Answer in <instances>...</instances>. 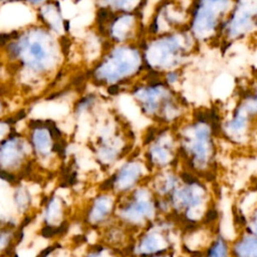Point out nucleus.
Wrapping results in <instances>:
<instances>
[{
    "mask_svg": "<svg viewBox=\"0 0 257 257\" xmlns=\"http://www.w3.org/2000/svg\"><path fill=\"white\" fill-rule=\"evenodd\" d=\"M115 208L114 194L100 190L90 197L83 206L80 215L81 222L88 229L99 231L111 222Z\"/></svg>",
    "mask_w": 257,
    "mask_h": 257,
    "instance_id": "0eeeda50",
    "label": "nucleus"
},
{
    "mask_svg": "<svg viewBox=\"0 0 257 257\" xmlns=\"http://www.w3.org/2000/svg\"><path fill=\"white\" fill-rule=\"evenodd\" d=\"M233 5L234 0H192L189 30L198 43L219 39L220 27Z\"/></svg>",
    "mask_w": 257,
    "mask_h": 257,
    "instance_id": "39448f33",
    "label": "nucleus"
},
{
    "mask_svg": "<svg viewBox=\"0 0 257 257\" xmlns=\"http://www.w3.org/2000/svg\"><path fill=\"white\" fill-rule=\"evenodd\" d=\"M5 109H6V105H5V102L3 99L0 98V117L4 116V112H5Z\"/></svg>",
    "mask_w": 257,
    "mask_h": 257,
    "instance_id": "ddd939ff",
    "label": "nucleus"
},
{
    "mask_svg": "<svg viewBox=\"0 0 257 257\" xmlns=\"http://www.w3.org/2000/svg\"><path fill=\"white\" fill-rule=\"evenodd\" d=\"M139 46L143 54L145 71L164 73L183 68L199 43L187 28L157 36H145Z\"/></svg>",
    "mask_w": 257,
    "mask_h": 257,
    "instance_id": "7ed1b4c3",
    "label": "nucleus"
},
{
    "mask_svg": "<svg viewBox=\"0 0 257 257\" xmlns=\"http://www.w3.org/2000/svg\"><path fill=\"white\" fill-rule=\"evenodd\" d=\"M12 204L19 219L32 217L35 210H37L35 207V194L25 180L13 185Z\"/></svg>",
    "mask_w": 257,
    "mask_h": 257,
    "instance_id": "6e6552de",
    "label": "nucleus"
},
{
    "mask_svg": "<svg viewBox=\"0 0 257 257\" xmlns=\"http://www.w3.org/2000/svg\"><path fill=\"white\" fill-rule=\"evenodd\" d=\"M36 166L25 135L17 132L0 143V178L15 185L25 180Z\"/></svg>",
    "mask_w": 257,
    "mask_h": 257,
    "instance_id": "20e7f679",
    "label": "nucleus"
},
{
    "mask_svg": "<svg viewBox=\"0 0 257 257\" xmlns=\"http://www.w3.org/2000/svg\"><path fill=\"white\" fill-rule=\"evenodd\" d=\"M22 229L23 224L18 217H0V257L8 255L20 242Z\"/></svg>",
    "mask_w": 257,
    "mask_h": 257,
    "instance_id": "1a4fd4ad",
    "label": "nucleus"
},
{
    "mask_svg": "<svg viewBox=\"0 0 257 257\" xmlns=\"http://www.w3.org/2000/svg\"><path fill=\"white\" fill-rule=\"evenodd\" d=\"M36 257H72L68 248L60 242L54 241L45 248H43Z\"/></svg>",
    "mask_w": 257,
    "mask_h": 257,
    "instance_id": "9d476101",
    "label": "nucleus"
},
{
    "mask_svg": "<svg viewBox=\"0 0 257 257\" xmlns=\"http://www.w3.org/2000/svg\"><path fill=\"white\" fill-rule=\"evenodd\" d=\"M145 72L139 44H110L89 69L87 78L96 85H118L125 91Z\"/></svg>",
    "mask_w": 257,
    "mask_h": 257,
    "instance_id": "f03ea898",
    "label": "nucleus"
},
{
    "mask_svg": "<svg viewBox=\"0 0 257 257\" xmlns=\"http://www.w3.org/2000/svg\"><path fill=\"white\" fill-rule=\"evenodd\" d=\"M18 117L12 118L11 116L0 117V143L15 132L14 124L17 122Z\"/></svg>",
    "mask_w": 257,
    "mask_h": 257,
    "instance_id": "9b49d317",
    "label": "nucleus"
},
{
    "mask_svg": "<svg viewBox=\"0 0 257 257\" xmlns=\"http://www.w3.org/2000/svg\"><path fill=\"white\" fill-rule=\"evenodd\" d=\"M4 47L8 61L17 68L16 76L27 72L33 73L34 78L44 77L59 63L60 43H56L52 33L40 24L15 30Z\"/></svg>",
    "mask_w": 257,
    "mask_h": 257,
    "instance_id": "f257e3e1",
    "label": "nucleus"
},
{
    "mask_svg": "<svg viewBox=\"0 0 257 257\" xmlns=\"http://www.w3.org/2000/svg\"><path fill=\"white\" fill-rule=\"evenodd\" d=\"M81 257H110L108 247L104 244H93L90 245Z\"/></svg>",
    "mask_w": 257,
    "mask_h": 257,
    "instance_id": "f8f14e48",
    "label": "nucleus"
},
{
    "mask_svg": "<svg viewBox=\"0 0 257 257\" xmlns=\"http://www.w3.org/2000/svg\"><path fill=\"white\" fill-rule=\"evenodd\" d=\"M41 224L40 235L53 240L63 235L69 227L71 207L68 199L59 191L51 192L40 203L38 209Z\"/></svg>",
    "mask_w": 257,
    "mask_h": 257,
    "instance_id": "423d86ee",
    "label": "nucleus"
}]
</instances>
